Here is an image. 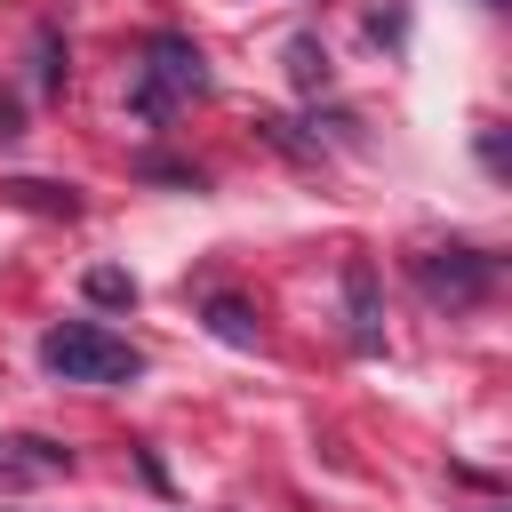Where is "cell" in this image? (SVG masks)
<instances>
[{"label": "cell", "mask_w": 512, "mask_h": 512, "mask_svg": "<svg viewBox=\"0 0 512 512\" xmlns=\"http://www.w3.org/2000/svg\"><path fill=\"white\" fill-rule=\"evenodd\" d=\"M64 80V64H56V32H40V88H56Z\"/></svg>", "instance_id": "obj_9"}, {"label": "cell", "mask_w": 512, "mask_h": 512, "mask_svg": "<svg viewBox=\"0 0 512 512\" xmlns=\"http://www.w3.org/2000/svg\"><path fill=\"white\" fill-rule=\"evenodd\" d=\"M416 280H424L432 304H472L496 280V256H480V248H424L416 256Z\"/></svg>", "instance_id": "obj_3"}, {"label": "cell", "mask_w": 512, "mask_h": 512, "mask_svg": "<svg viewBox=\"0 0 512 512\" xmlns=\"http://www.w3.org/2000/svg\"><path fill=\"white\" fill-rule=\"evenodd\" d=\"M344 312H352V344L360 352H384V304H376V264L368 256L344 264Z\"/></svg>", "instance_id": "obj_4"}, {"label": "cell", "mask_w": 512, "mask_h": 512, "mask_svg": "<svg viewBox=\"0 0 512 512\" xmlns=\"http://www.w3.org/2000/svg\"><path fill=\"white\" fill-rule=\"evenodd\" d=\"M288 72H296V88H320V80H328V48H320L312 32H296V40H288Z\"/></svg>", "instance_id": "obj_6"}, {"label": "cell", "mask_w": 512, "mask_h": 512, "mask_svg": "<svg viewBox=\"0 0 512 512\" xmlns=\"http://www.w3.org/2000/svg\"><path fill=\"white\" fill-rule=\"evenodd\" d=\"M480 8H504V0H480Z\"/></svg>", "instance_id": "obj_10"}, {"label": "cell", "mask_w": 512, "mask_h": 512, "mask_svg": "<svg viewBox=\"0 0 512 512\" xmlns=\"http://www.w3.org/2000/svg\"><path fill=\"white\" fill-rule=\"evenodd\" d=\"M16 200H32V208H48V216H72L80 200H72V184H8Z\"/></svg>", "instance_id": "obj_8"}, {"label": "cell", "mask_w": 512, "mask_h": 512, "mask_svg": "<svg viewBox=\"0 0 512 512\" xmlns=\"http://www.w3.org/2000/svg\"><path fill=\"white\" fill-rule=\"evenodd\" d=\"M80 288H88V304H136V280H128L120 264H96Z\"/></svg>", "instance_id": "obj_7"}, {"label": "cell", "mask_w": 512, "mask_h": 512, "mask_svg": "<svg viewBox=\"0 0 512 512\" xmlns=\"http://www.w3.org/2000/svg\"><path fill=\"white\" fill-rule=\"evenodd\" d=\"M40 368L64 376V384H136L144 376V352L128 336L96 328V320H56L40 336Z\"/></svg>", "instance_id": "obj_1"}, {"label": "cell", "mask_w": 512, "mask_h": 512, "mask_svg": "<svg viewBox=\"0 0 512 512\" xmlns=\"http://www.w3.org/2000/svg\"><path fill=\"white\" fill-rule=\"evenodd\" d=\"M208 88V56L184 40V32H152L144 40V64H136V88H128V112L136 120H168L184 96Z\"/></svg>", "instance_id": "obj_2"}, {"label": "cell", "mask_w": 512, "mask_h": 512, "mask_svg": "<svg viewBox=\"0 0 512 512\" xmlns=\"http://www.w3.org/2000/svg\"><path fill=\"white\" fill-rule=\"evenodd\" d=\"M208 328H216L224 344H256V312H248L240 296H208Z\"/></svg>", "instance_id": "obj_5"}]
</instances>
